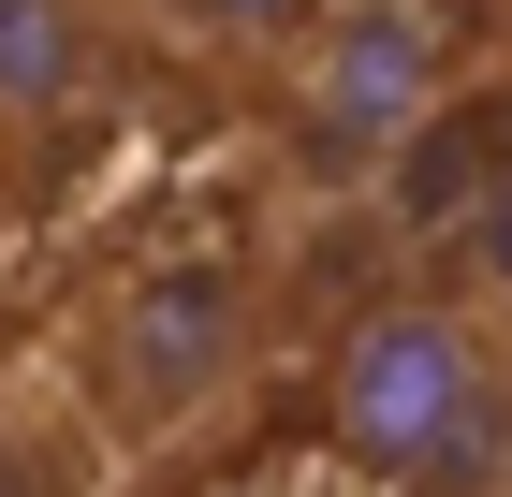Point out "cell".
<instances>
[{
    "label": "cell",
    "instance_id": "6da1fadb",
    "mask_svg": "<svg viewBox=\"0 0 512 497\" xmlns=\"http://www.w3.org/2000/svg\"><path fill=\"white\" fill-rule=\"evenodd\" d=\"M322 439L395 497H512V322L425 293L352 307L322 366Z\"/></svg>",
    "mask_w": 512,
    "mask_h": 497
},
{
    "label": "cell",
    "instance_id": "7a4b0ae2",
    "mask_svg": "<svg viewBox=\"0 0 512 497\" xmlns=\"http://www.w3.org/2000/svg\"><path fill=\"white\" fill-rule=\"evenodd\" d=\"M249 366H264V293L235 264L176 249V264H132L74 322V424L103 454H161V439H205L235 410Z\"/></svg>",
    "mask_w": 512,
    "mask_h": 497
},
{
    "label": "cell",
    "instance_id": "3957f363",
    "mask_svg": "<svg viewBox=\"0 0 512 497\" xmlns=\"http://www.w3.org/2000/svg\"><path fill=\"white\" fill-rule=\"evenodd\" d=\"M264 74H278V132L322 176H381L454 103V0H322Z\"/></svg>",
    "mask_w": 512,
    "mask_h": 497
},
{
    "label": "cell",
    "instance_id": "277c9868",
    "mask_svg": "<svg viewBox=\"0 0 512 497\" xmlns=\"http://www.w3.org/2000/svg\"><path fill=\"white\" fill-rule=\"evenodd\" d=\"M132 59H147L132 0H0V161L74 176L132 117Z\"/></svg>",
    "mask_w": 512,
    "mask_h": 497
},
{
    "label": "cell",
    "instance_id": "5b68a950",
    "mask_svg": "<svg viewBox=\"0 0 512 497\" xmlns=\"http://www.w3.org/2000/svg\"><path fill=\"white\" fill-rule=\"evenodd\" d=\"M439 293L483 307V322H512V191H469L439 220Z\"/></svg>",
    "mask_w": 512,
    "mask_h": 497
},
{
    "label": "cell",
    "instance_id": "8992f818",
    "mask_svg": "<svg viewBox=\"0 0 512 497\" xmlns=\"http://www.w3.org/2000/svg\"><path fill=\"white\" fill-rule=\"evenodd\" d=\"M132 15H147V30H176V44H205V59H278L322 0H132Z\"/></svg>",
    "mask_w": 512,
    "mask_h": 497
},
{
    "label": "cell",
    "instance_id": "52a82bcc",
    "mask_svg": "<svg viewBox=\"0 0 512 497\" xmlns=\"http://www.w3.org/2000/svg\"><path fill=\"white\" fill-rule=\"evenodd\" d=\"M74 483H88V424L0 395V497H74Z\"/></svg>",
    "mask_w": 512,
    "mask_h": 497
},
{
    "label": "cell",
    "instance_id": "ba28073f",
    "mask_svg": "<svg viewBox=\"0 0 512 497\" xmlns=\"http://www.w3.org/2000/svg\"><path fill=\"white\" fill-rule=\"evenodd\" d=\"M15 205H30V176H15V161H0V234H15Z\"/></svg>",
    "mask_w": 512,
    "mask_h": 497
}]
</instances>
